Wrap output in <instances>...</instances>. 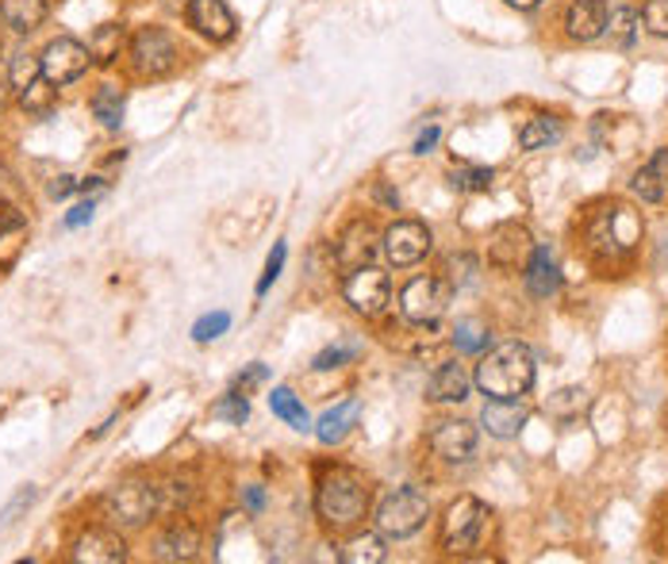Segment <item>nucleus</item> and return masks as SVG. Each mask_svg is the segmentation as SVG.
<instances>
[{
	"label": "nucleus",
	"mask_w": 668,
	"mask_h": 564,
	"mask_svg": "<svg viewBox=\"0 0 668 564\" xmlns=\"http://www.w3.org/2000/svg\"><path fill=\"white\" fill-rule=\"evenodd\" d=\"M426 396H431L434 403H461V400H469V373H465L457 361H449V365H438L431 380H426Z\"/></svg>",
	"instance_id": "nucleus-20"
},
{
	"label": "nucleus",
	"mask_w": 668,
	"mask_h": 564,
	"mask_svg": "<svg viewBox=\"0 0 668 564\" xmlns=\"http://www.w3.org/2000/svg\"><path fill=\"white\" fill-rule=\"evenodd\" d=\"M373 238L376 235H373V227H369V223H354V227L343 235V242H338V265H343L346 273L369 265V258H373V250H376Z\"/></svg>",
	"instance_id": "nucleus-22"
},
{
	"label": "nucleus",
	"mask_w": 668,
	"mask_h": 564,
	"mask_svg": "<svg viewBox=\"0 0 668 564\" xmlns=\"http://www.w3.org/2000/svg\"><path fill=\"white\" fill-rule=\"evenodd\" d=\"M258 380H265V365H250V368H246V373H238L235 385H238V388H246V385H258Z\"/></svg>",
	"instance_id": "nucleus-46"
},
{
	"label": "nucleus",
	"mask_w": 668,
	"mask_h": 564,
	"mask_svg": "<svg viewBox=\"0 0 668 564\" xmlns=\"http://www.w3.org/2000/svg\"><path fill=\"white\" fill-rule=\"evenodd\" d=\"M454 346H457V353H481L484 346H488V330H484L481 323H473V319L457 323Z\"/></svg>",
	"instance_id": "nucleus-35"
},
{
	"label": "nucleus",
	"mask_w": 668,
	"mask_h": 564,
	"mask_svg": "<svg viewBox=\"0 0 668 564\" xmlns=\"http://www.w3.org/2000/svg\"><path fill=\"white\" fill-rule=\"evenodd\" d=\"M477 442H481V434H477L473 423H465V418H438L431 426V450L442 461H449V465H461V461L473 458Z\"/></svg>",
	"instance_id": "nucleus-12"
},
{
	"label": "nucleus",
	"mask_w": 668,
	"mask_h": 564,
	"mask_svg": "<svg viewBox=\"0 0 668 564\" xmlns=\"http://www.w3.org/2000/svg\"><path fill=\"white\" fill-rule=\"evenodd\" d=\"M607 27H611V39L619 42V47H630V42H634V32L642 27V16H638L634 9H615V12H607Z\"/></svg>",
	"instance_id": "nucleus-34"
},
{
	"label": "nucleus",
	"mask_w": 668,
	"mask_h": 564,
	"mask_svg": "<svg viewBox=\"0 0 668 564\" xmlns=\"http://www.w3.org/2000/svg\"><path fill=\"white\" fill-rule=\"evenodd\" d=\"M261 503H265V491H261V488H246V507L261 511Z\"/></svg>",
	"instance_id": "nucleus-47"
},
{
	"label": "nucleus",
	"mask_w": 668,
	"mask_h": 564,
	"mask_svg": "<svg viewBox=\"0 0 668 564\" xmlns=\"http://www.w3.org/2000/svg\"><path fill=\"white\" fill-rule=\"evenodd\" d=\"M27 235V220L16 212L12 204H0V265H12L24 246Z\"/></svg>",
	"instance_id": "nucleus-25"
},
{
	"label": "nucleus",
	"mask_w": 668,
	"mask_h": 564,
	"mask_svg": "<svg viewBox=\"0 0 668 564\" xmlns=\"http://www.w3.org/2000/svg\"><path fill=\"white\" fill-rule=\"evenodd\" d=\"M584 408H587L584 388H561V392H554V396H549V403H546V411L554 418H572V415H580Z\"/></svg>",
	"instance_id": "nucleus-33"
},
{
	"label": "nucleus",
	"mask_w": 668,
	"mask_h": 564,
	"mask_svg": "<svg viewBox=\"0 0 668 564\" xmlns=\"http://www.w3.org/2000/svg\"><path fill=\"white\" fill-rule=\"evenodd\" d=\"M565 32L577 42H595L607 32V4L604 0H572L565 9Z\"/></svg>",
	"instance_id": "nucleus-15"
},
{
	"label": "nucleus",
	"mask_w": 668,
	"mask_h": 564,
	"mask_svg": "<svg viewBox=\"0 0 668 564\" xmlns=\"http://www.w3.org/2000/svg\"><path fill=\"white\" fill-rule=\"evenodd\" d=\"M630 188H634V197L645 200V204H660L668 192V150H657V154L634 173Z\"/></svg>",
	"instance_id": "nucleus-18"
},
{
	"label": "nucleus",
	"mask_w": 668,
	"mask_h": 564,
	"mask_svg": "<svg viewBox=\"0 0 668 564\" xmlns=\"http://www.w3.org/2000/svg\"><path fill=\"white\" fill-rule=\"evenodd\" d=\"M227 327H231L227 311H212V315H205V319H196L193 338L196 342H215L220 335H227Z\"/></svg>",
	"instance_id": "nucleus-39"
},
{
	"label": "nucleus",
	"mask_w": 668,
	"mask_h": 564,
	"mask_svg": "<svg viewBox=\"0 0 668 564\" xmlns=\"http://www.w3.org/2000/svg\"><path fill=\"white\" fill-rule=\"evenodd\" d=\"M92 115L104 123L108 131H115L123 123V92L115 85H100L97 97H92Z\"/></svg>",
	"instance_id": "nucleus-30"
},
{
	"label": "nucleus",
	"mask_w": 668,
	"mask_h": 564,
	"mask_svg": "<svg viewBox=\"0 0 668 564\" xmlns=\"http://www.w3.org/2000/svg\"><path fill=\"white\" fill-rule=\"evenodd\" d=\"M442 142V131L438 127H426V131H419V139H416V154H431L434 147Z\"/></svg>",
	"instance_id": "nucleus-44"
},
{
	"label": "nucleus",
	"mask_w": 668,
	"mask_h": 564,
	"mask_svg": "<svg viewBox=\"0 0 668 564\" xmlns=\"http://www.w3.org/2000/svg\"><path fill=\"white\" fill-rule=\"evenodd\" d=\"M530 250H534V246H530L527 227H519V223H507V227H499L496 238H492V262L504 265V270H515Z\"/></svg>",
	"instance_id": "nucleus-21"
},
{
	"label": "nucleus",
	"mask_w": 668,
	"mask_h": 564,
	"mask_svg": "<svg viewBox=\"0 0 668 564\" xmlns=\"http://www.w3.org/2000/svg\"><path fill=\"white\" fill-rule=\"evenodd\" d=\"M70 192H77V177H65V173H62V177H54V185H50V197L65 200Z\"/></svg>",
	"instance_id": "nucleus-45"
},
{
	"label": "nucleus",
	"mask_w": 668,
	"mask_h": 564,
	"mask_svg": "<svg viewBox=\"0 0 668 564\" xmlns=\"http://www.w3.org/2000/svg\"><path fill=\"white\" fill-rule=\"evenodd\" d=\"M92 212H97V200H82L77 208H70V215H65V227H70V230L85 227V223L92 220Z\"/></svg>",
	"instance_id": "nucleus-43"
},
{
	"label": "nucleus",
	"mask_w": 668,
	"mask_h": 564,
	"mask_svg": "<svg viewBox=\"0 0 668 564\" xmlns=\"http://www.w3.org/2000/svg\"><path fill=\"white\" fill-rule=\"evenodd\" d=\"M212 418H223V423H235V426H243L246 418H250V403H246V396L227 392V396H223V400L212 408Z\"/></svg>",
	"instance_id": "nucleus-37"
},
{
	"label": "nucleus",
	"mask_w": 668,
	"mask_h": 564,
	"mask_svg": "<svg viewBox=\"0 0 668 564\" xmlns=\"http://www.w3.org/2000/svg\"><path fill=\"white\" fill-rule=\"evenodd\" d=\"M642 24H645V32H650V35L668 39V0H645Z\"/></svg>",
	"instance_id": "nucleus-40"
},
{
	"label": "nucleus",
	"mask_w": 668,
	"mask_h": 564,
	"mask_svg": "<svg viewBox=\"0 0 668 564\" xmlns=\"http://www.w3.org/2000/svg\"><path fill=\"white\" fill-rule=\"evenodd\" d=\"M642 230H645L642 215H638L634 208L611 204L592 220L587 238H592V250L599 258H622V254H630L638 242H642Z\"/></svg>",
	"instance_id": "nucleus-4"
},
{
	"label": "nucleus",
	"mask_w": 668,
	"mask_h": 564,
	"mask_svg": "<svg viewBox=\"0 0 668 564\" xmlns=\"http://www.w3.org/2000/svg\"><path fill=\"white\" fill-rule=\"evenodd\" d=\"M185 20L196 35H205L212 42H227L235 35V16L223 0H188Z\"/></svg>",
	"instance_id": "nucleus-13"
},
{
	"label": "nucleus",
	"mask_w": 668,
	"mask_h": 564,
	"mask_svg": "<svg viewBox=\"0 0 668 564\" xmlns=\"http://www.w3.org/2000/svg\"><path fill=\"white\" fill-rule=\"evenodd\" d=\"M316 511L326 526H334V530H346V526L361 523L369 511L366 476L354 473V468H331V473L319 480Z\"/></svg>",
	"instance_id": "nucleus-2"
},
{
	"label": "nucleus",
	"mask_w": 668,
	"mask_h": 564,
	"mask_svg": "<svg viewBox=\"0 0 668 564\" xmlns=\"http://www.w3.org/2000/svg\"><path fill=\"white\" fill-rule=\"evenodd\" d=\"M534 376H539V365H534L530 346L499 342L481 358L473 385L481 388L488 400H522V396L534 388Z\"/></svg>",
	"instance_id": "nucleus-1"
},
{
	"label": "nucleus",
	"mask_w": 668,
	"mask_h": 564,
	"mask_svg": "<svg viewBox=\"0 0 668 564\" xmlns=\"http://www.w3.org/2000/svg\"><path fill=\"white\" fill-rule=\"evenodd\" d=\"M431 246H434V238H431V230H426L423 223H419V220H396L388 230H384L381 250H384V258L396 265V270H408V265H419L426 254H431Z\"/></svg>",
	"instance_id": "nucleus-11"
},
{
	"label": "nucleus",
	"mask_w": 668,
	"mask_h": 564,
	"mask_svg": "<svg viewBox=\"0 0 668 564\" xmlns=\"http://www.w3.org/2000/svg\"><path fill=\"white\" fill-rule=\"evenodd\" d=\"M20 97V108L32 115H50L58 104V85H50L47 77H35L32 85H27L24 92H16Z\"/></svg>",
	"instance_id": "nucleus-29"
},
{
	"label": "nucleus",
	"mask_w": 668,
	"mask_h": 564,
	"mask_svg": "<svg viewBox=\"0 0 668 564\" xmlns=\"http://www.w3.org/2000/svg\"><path fill=\"white\" fill-rule=\"evenodd\" d=\"M35 77H42V66H39V58H35V54H16L9 62V82H12V89H16V92H24Z\"/></svg>",
	"instance_id": "nucleus-36"
},
{
	"label": "nucleus",
	"mask_w": 668,
	"mask_h": 564,
	"mask_svg": "<svg viewBox=\"0 0 668 564\" xmlns=\"http://www.w3.org/2000/svg\"><path fill=\"white\" fill-rule=\"evenodd\" d=\"M123 42H127V32H123L120 24H100L97 32L89 35V58L97 62V66H112L115 58H120V50H123Z\"/></svg>",
	"instance_id": "nucleus-27"
},
{
	"label": "nucleus",
	"mask_w": 668,
	"mask_h": 564,
	"mask_svg": "<svg viewBox=\"0 0 668 564\" xmlns=\"http://www.w3.org/2000/svg\"><path fill=\"white\" fill-rule=\"evenodd\" d=\"M484 526H488V507H484L481 499L461 496L446 511V518H442V549L446 553H469L481 541Z\"/></svg>",
	"instance_id": "nucleus-6"
},
{
	"label": "nucleus",
	"mask_w": 668,
	"mask_h": 564,
	"mask_svg": "<svg viewBox=\"0 0 668 564\" xmlns=\"http://www.w3.org/2000/svg\"><path fill=\"white\" fill-rule=\"evenodd\" d=\"M89 47L77 39H70V35H58V39H50L47 47H42L39 54V66H42V77H47L50 85H74L85 77V70H89Z\"/></svg>",
	"instance_id": "nucleus-9"
},
{
	"label": "nucleus",
	"mask_w": 668,
	"mask_h": 564,
	"mask_svg": "<svg viewBox=\"0 0 668 564\" xmlns=\"http://www.w3.org/2000/svg\"><path fill=\"white\" fill-rule=\"evenodd\" d=\"M70 561H77V564H120V561H127V546H123V538H120V534H112V530H85L82 538L74 541Z\"/></svg>",
	"instance_id": "nucleus-14"
},
{
	"label": "nucleus",
	"mask_w": 668,
	"mask_h": 564,
	"mask_svg": "<svg viewBox=\"0 0 668 564\" xmlns=\"http://www.w3.org/2000/svg\"><path fill=\"white\" fill-rule=\"evenodd\" d=\"M449 185H454L457 192H488L492 170H484V165H457V170L449 173Z\"/></svg>",
	"instance_id": "nucleus-32"
},
{
	"label": "nucleus",
	"mask_w": 668,
	"mask_h": 564,
	"mask_svg": "<svg viewBox=\"0 0 668 564\" xmlns=\"http://www.w3.org/2000/svg\"><path fill=\"white\" fill-rule=\"evenodd\" d=\"M285 254H288V246H285V242H277V246H273L270 262H265V273H261V280H258V296H265V292H270V285L281 277V270H285Z\"/></svg>",
	"instance_id": "nucleus-42"
},
{
	"label": "nucleus",
	"mask_w": 668,
	"mask_h": 564,
	"mask_svg": "<svg viewBox=\"0 0 668 564\" xmlns=\"http://www.w3.org/2000/svg\"><path fill=\"white\" fill-rule=\"evenodd\" d=\"M527 288H530V296H539V300H546V296H554L557 288H561V270H557L549 250H534V254H530Z\"/></svg>",
	"instance_id": "nucleus-24"
},
{
	"label": "nucleus",
	"mask_w": 668,
	"mask_h": 564,
	"mask_svg": "<svg viewBox=\"0 0 668 564\" xmlns=\"http://www.w3.org/2000/svg\"><path fill=\"white\" fill-rule=\"evenodd\" d=\"M431 518V499L423 496L419 488L404 484V488H392L388 496L381 499V507H376V530L384 538H411V534L423 530V523Z\"/></svg>",
	"instance_id": "nucleus-3"
},
{
	"label": "nucleus",
	"mask_w": 668,
	"mask_h": 564,
	"mask_svg": "<svg viewBox=\"0 0 668 564\" xmlns=\"http://www.w3.org/2000/svg\"><path fill=\"white\" fill-rule=\"evenodd\" d=\"M384 556H388V549H384V534H361V538H354L350 546H346L343 561L346 564H381Z\"/></svg>",
	"instance_id": "nucleus-31"
},
{
	"label": "nucleus",
	"mask_w": 668,
	"mask_h": 564,
	"mask_svg": "<svg viewBox=\"0 0 668 564\" xmlns=\"http://www.w3.org/2000/svg\"><path fill=\"white\" fill-rule=\"evenodd\" d=\"M358 353H361V346H331V350H323L316 361H311V368L326 373V368H338V365H346V361H354Z\"/></svg>",
	"instance_id": "nucleus-41"
},
{
	"label": "nucleus",
	"mask_w": 668,
	"mask_h": 564,
	"mask_svg": "<svg viewBox=\"0 0 668 564\" xmlns=\"http://www.w3.org/2000/svg\"><path fill=\"white\" fill-rule=\"evenodd\" d=\"M343 296L358 315L366 319H376L384 315V308L392 303V285H388V273H381L376 265H361V270H350L343 285Z\"/></svg>",
	"instance_id": "nucleus-10"
},
{
	"label": "nucleus",
	"mask_w": 668,
	"mask_h": 564,
	"mask_svg": "<svg viewBox=\"0 0 668 564\" xmlns=\"http://www.w3.org/2000/svg\"><path fill=\"white\" fill-rule=\"evenodd\" d=\"M449 300H454V285L449 280H438V277H416L404 296H399V311H404V319L408 323H419V327H434L449 311Z\"/></svg>",
	"instance_id": "nucleus-7"
},
{
	"label": "nucleus",
	"mask_w": 668,
	"mask_h": 564,
	"mask_svg": "<svg viewBox=\"0 0 668 564\" xmlns=\"http://www.w3.org/2000/svg\"><path fill=\"white\" fill-rule=\"evenodd\" d=\"M50 4L47 0H0V24L12 27L16 35H32L47 24Z\"/></svg>",
	"instance_id": "nucleus-19"
},
{
	"label": "nucleus",
	"mask_w": 668,
	"mask_h": 564,
	"mask_svg": "<svg viewBox=\"0 0 668 564\" xmlns=\"http://www.w3.org/2000/svg\"><path fill=\"white\" fill-rule=\"evenodd\" d=\"M361 415V403L358 400H343L338 408H331L323 418L316 423V438L323 446H334V442H343L346 434H350V426L358 423Z\"/></svg>",
	"instance_id": "nucleus-23"
},
{
	"label": "nucleus",
	"mask_w": 668,
	"mask_h": 564,
	"mask_svg": "<svg viewBox=\"0 0 668 564\" xmlns=\"http://www.w3.org/2000/svg\"><path fill=\"white\" fill-rule=\"evenodd\" d=\"M196 553H200V530L193 523H173L154 541V561H165V564L193 561Z\"/></svg>",
	"instance_id": "nucleus-17"
},
{
	"label": "nucleus",
	"mask_w": 668,
	"mask_h": 564,
	"mask_svg": "<svg viewBox=\"0 0 668 564\" xmlns=\"http://www.w3.org/2000/svg\"><path fill=\"white\" fill-rule=\"evenodd\" d=\"M35 499H39V488H32V484H24V488L16 491V496H12V503L4 511H0V530H9L12 523H20V515H24V511H32V503Z\"/></svg>",
	"instance_id": "nucleus-38"
},
{
	"label": "nucleus",
	"mask_w": 668,
	"mask_h": 564,
	"mask_svg": "<svg viewBox=\"0 0 668 564\" xmlns=\"http://www.w3.org/2000/svg\"><path fill=\"white\" fill-rule=\"evenodd\" d=\"M270 411L281 418V423L293 426V430H311L308 411H304L300 396H296L293 388H273V392H270Z\"/></svg>",
	"instance_id": "nucleus-28"
},
{
	"label": "nucleus",
	"mask_w": 668,
	"mask_h": 564,
	"mask_svg": "<svg viewBox=\"0 0 668 564\" xmlns=\"http://www.w3.org/2000/svg\"><path fill=\"white\" fill-rule=\"evenodd\" d=\"M530 423V408L522 400H488L481 411V426L492 438H519V430Z\"/></svg>",
	"instance_id": "nucleus-16"
},
{
	"label": "nucleus",
	"mask_w": 668,
	"mask_h": 564,
	"mask_svg": "<svg viewBox=\"0 0 668 564\" xmlns=\"http://www.w3.org/2000/svg\"><path fill=\"white\" fill-rule=\"evenodd\" d=\"M158 503H162V499H158V488L150 480H123L108 491L100 511H104L108 523L120 526V530H139V526L150 523Z\"/></svg>",
	"instance_id": "nucleus-5"
},
{
	"label": "nucleus",
	"mask_w": 668,
	"mask_h": 564,
	"mask_svg": "<svg viewBox=\"0 0 668 564\" xmlns=\"http://www.w3.org/2000/svg\"><path fill=\"white\" fill-rule=\"evenodd\" d=\"M565 139V123L557 115H534L519 131V147L522 150H549L554 142Z\"/></svg>",
	"instance_id": "nucleus-26"
},
{
	"label": "nucleus",
	"mask_w": 668,
	"mask_h": 564,
	"mask_svg": "<svg viewBox=\"0 0 668 564\" xmlns=\"http://www.w3.org/2000/svg\"><path fill=\"white\" fill-rule=\"evenodd\" d=\"M507 4H511V9H519V12H534L542 0H507Z\"/></svg>",
	"instance_id": "nucleus-48"
},
{
	"label": "nucleus",
	"mask_w": 668,
	"mask_h": 564,
	"mask_svg": "<svg viewBox=\"0 0 668 564\" xmlns=\"http://www.w3.org/2000/svg\"><path fill=\"white\" fill-rule=\"evenodd\" d=\"M127 58L139 77H165L177 66V42L162 27H139L127 42Z\"/></svg>",
	"instance_id": "nucleus-8"
}]
</instances>
